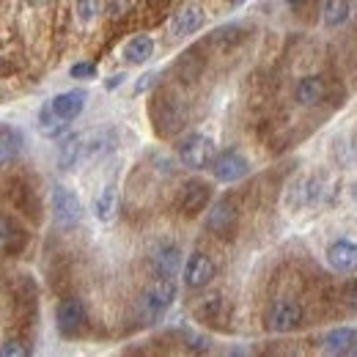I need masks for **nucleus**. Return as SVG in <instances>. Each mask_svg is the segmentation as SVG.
Here are the masks:
<instances>
[{
	"mask_svg": "<svg viewBox=\"0 0 357 357\" xmlns=\"http://www.w3.org/2000/svg\"><path fill=\"white\" fill-rule=\"evenodd\" d=\"M176 280L174 278H157L143 294H140V303H137V316L143 324H157L165 313L171 311V305L176 303Z\"/></svg>",
	"mask_w": 357,
	"mask_h": 357,
	"instance_id": "f257e3e1",
	"label": "nucleus"
},
{
	"mask_svg": "<svg viewBox=\"0 0 357 357\" xmlns=\"http://www.w3.org/2000/svg\"><path fill=\"white\" fill-rule=\"evenodd\" d=\"M330 195V181L324 176H303L297 178L289 192H286V204L291 209H305V206H321L327 204Z\"/></svg>",
	"mask_w": 357,
	"mask_h": 357,
	"instance_id": "f03ea898",
	"label": "nucleus"
},
{
	"mask_svg": "<svg viewBox=\"0 0 357 357\" xmlns=\"http://www.w3.org/2000/svg\"><path fill=\"white\" fill-rule=\"evenodd\" d=\"M215 140L204 132H192L187 135L181 143H178V162L190 171H204L212 165L215 160Z\"/></svg>",
	"mask_w": 357,
	"mask_h": 357,
	"instance_id": "7ed1b4c3",
	"label": "nucleus"
},
{
	"mask_svg": "<svg viewBox=\"0 0 357 357\" xmlns=\"http://www.w3.org/2000/svg\"><path fill=\"white\" fill-rule=\"evenodd\" d=\"M303 319H305V311H303V305L297 300L280 297L264 313V327H267L269 333L283 335V333H294L303 324Z\"/></svg>",
	"mask_w": 357,
	"mask_h": 357,
	"instance_id": "20e7f679",
	"label": "nucleus"
},
{
	"mask_svg": "<svg viewBox=\"0 0 357 357\" xmlns=\"http://www.w3.org/2000/svg\"><path fill=\"white\" fill-rule=\"evenodd\" d=\"M52 220L61 225V228H75L83 218V204L77 198L75 190H69L66 184H55L52 187Z\"/></svg>",
	"mask_w": 357,
	"mask_h": 357,
	"instance_id": "39448f33",
	"label": "nucleus"
},
{
	"mask_svg": "<svg viewBox=\"0 0 357 357\" xmlns=\"http://www.w3.org/2000/svg\"><path fill=\"white\" fill-rule=\"evenodd\" d=\"M86 321H89V311H86L83 300L66 297V300L58 303V308H55V324H58V333H61L63 338L80 335L83 327H86Z\"/></svg>",
	"mask_w": 357,
	"mask_h": 357,
	"instance_id": "423d86ee",
	"label": "nucleus"
},
{
	"mask_svg": "<svg viewBox=\"0 0 357 357\" xmlns=\"http://www.w3.org/2000/svg\"><path fill=\"white\" fill-rule=\"evenodd\" d=\"M209 171H212V176L218 178V181H223V184H234V181H242V178L250 174V162H248V157H245L242 151L228 149V151L215 154V160H212Z\"/></svg>",
	"mask_w": 357,
	"mask_h": 357,
	"instance_id": "0eeeda50",
	"label": "nucleus"
},
{
	"mask_svg": "<svg viewBox=\"0 0 357 357\" xmlns=\"http://www.w3.org/2000/svg\"><path fill=\"white\" fill-rule=\"evenodd\" d=\"M206 228H209L215 236H220V239L234 236V231H236V204H234L231 198L215 201V206H212L209 215H206Z\"/></svg>",
	"mask_w": 357,
	"mask_h": 357,
	"instance_id": "6e6552de",
	"label": "nucleus"
},
{
	"mask_svg": "<svg viewBox=\"0 0 357 357\" xmlns=\"http://www.w3.org/2000/svg\"><path fill=\"white\" fill-rule=\"evenodd\" d=\"M324 256H327V264L335 269V272H341V275L357 272V242L349 239V236L330 242L327 250H324Z\"/></svg>",
	"mask_w": 357,
	"mask_h": 357,
	"instance_id": "1a4fd4ad",
	"label": "nucleus"
},
{
	"mask_svg": "<svg viewBox=\"0 0 357 357\" xmlns=\"http://www.w3.org/2000/svg\"><path fill=\"white\" fill-rule=\"evenodd\" d=\"M212 201V187L201 178H190L184 187H181V195H178V209L184 215H198L206 209V204Z\"/></svg>",
	"mask_w": 357,
	"mask_h": 357,
	"instance_id": "9d476101",
	"label": "nucleus"
},
{
	"mask_svg": "<svg viewBox=\"0 0 357 357\" xmlns=\"http://www.w3.org/2000/svg\"><path fill=\"white\" fill-rule=\"evenodd\" d=\"M215 272H218V267L206 253H192L184 261V286L187 289H204L212 283Z\"/></svg>",
	"mask_w": 357,
	"mask_h": 357,
	"instance_id": "9b49d317",
	"label": "nucleus"
},
{
	"mask_svg": "<svg viewBox=\"0 0 357 357\" xmlns=\"http://www.w3.org/2000/svg\"><path fill=\"white\" fill-rule=\"evenodd\" d=\"M204 22H206L204 8H201V6H195V3H190V6L178 8L176 14H174V20H171L168 31H171V36H174V39H184V36L198 33V31L204 28Z\"/></svg>",
	"mask_w": 357,
	"mask_h": 357,
	"instance_id": "f8f14e48",
	"label": "nucleus"
},
{
	"mask_svg": "<svg viewBox=\"0 0 357 357\" xmlns=\"http://www.w3.org/2000/svg\"><path fill=\"white\" fill-rule=\"evenodd\" d=\"M86 102H89V91L83 89H72V91H63L58 96H52L47 105L52 107V113L63 121H75L83 110H86Z\"/></svg>",
	"mask_w": 357,
	"mask_h": 357,
	"instance_id": "ddd939ff",
	"label": "nucleus"
},
{
	"mask_svg": "<svg viewBox=\"0 0 357 357\" xmlns=\"http://www.w3.org/2000/svg\"><path fill=\"white\" fill-rule=\"evenodd\" d=\"M321 349L327 355H355L357 352V330L355 327H335L321 335Z\"/></svg>",
	"mask_w": 357,
	"mask_h": 357,
	"instance_id": "4468645a",
	"label": "nucleus"
},
{
	"mask_svg": "<svg viewBox=\"0 0 357 357\" xmlns=\"http://www.w3.org/2000/svg\"><path fill=\"white\" fill-rule=\"evenodd\" d=\"M151 269L157 278H176L178 269H181V250L176 245H160L154 253H151Z\"/></svg>",
	"mask_w": 357,
	"mask_h": 357,
	"instance_id": "2eb2a0df",
	"label": "nucleus"
},
{
	"mask_svg": "<svg viewBox=\"0 0 357 357\" xmlns=\"http://www.w3.org/2000/svg\"><path fill=\"white\" fill-rule=\"evenodd\" d=\"M324 96H327V83H324L319 75H308V77H303V80L294 86V99H297V105H303V107H316V105H321Z\"/></svg>",
	"mask_w": 357,
	"mask_h": 357,
	"instance_id": "dca6fc26",
	"label": "nucleus"
},
{
	"mask_svg": "<svg viewBox=\"0 0 357 357\" xmlns=\"http://www.w3.org/2000/svg\"><path fill=\"white\" fill-rule=\"evenodd\" d=\"M91 209H93V218H96L99 223H110V220L116 218V212H119V192H116V184H105V187L96 192Z\"/></svg>",
	"mask_w": 357,
	"mask_h": 357,
	"instance_id": "f3484780",
	"label": "nucleus"
},
{
	"mask_svg": "<svg viewBox=\"0 0 357 357\" xmlns=\"http://www.w3.org/2000/svg\"><path fill=\"white\" fill-rule=\"evenodd\" d=\"M22 248H25V231L14 223V220L0 218V256L20 253Z\"/></svg>",
	"mask_w": 357,
	"mask_h": 357,
	"instance_id": "a211bd4d",
	"label": "nucleus"
},
{
	"mask_svg": "<svg viewBox=\"0 0 357 357\" xmlns=\"http://www.w3.org/2000/svg\"><path fill=\"white\" fill-rule=\"evenodd\" d=\"M116 149V132L113 130H102V132L91 135L89 140H83V157L86 160H102Z\"/></svg>",
	"mask_w": 357,
	"mask_h": 357,
	"instance_id": "6ab92c4d",
	"label": "nucleus"
},
{
	"mask_svg": "<svg viewBox=\"0 0 357 357\" xmlns=\"http://www.w3.org/2000/svg\"><path fill=\"white\" fill-rule=\"evenodd\" d=\"M20 151H22V132L17 127L0 124V168L14 162Z\"/></svg>",
	"mask_w": 357,
	"mask_h": 357,
	"instance_id": "aec40b11",
	"label": "nucleus"
},
{
	"mask_svg": "<svg viewBox=\"0 0 357 357\" xmlns=\"http://www.w3.org/2000/svg\"><path fill=\"white\" fill-rule=\"evenodd\" d=\"M121 55H124V61H127V63L140 66V63H146V61L154 55V39H151V36H146V33L132 36V39L124 45Z\"/></svg>",
	"mask_w": 357,
	"mask_h": 357,
	"instance_id": "412c9836",
	"label": "nucleus"
},
{
	"mask_svg": "<svg viewBox=\"0 0 357 357\" xmlns=\"http://www.w3.org/2000/svg\"><path fill=\"white\" fill-rule=\"evenodd\" d=\"M80 160H83V137L66 135V137L61 140V146H58V165H61L63 171H72Z\"/></svg>",
	"mask_w": 357,
	"mask_h": 357,
	"instance_id": "4be33fe9",
	"label": "nucleus"
},
{
	"mask_svg": "<svg viewBox=\"0 0 357 357\" xmlns=\"http://www.w3.org/2000/svg\"><path fill=\"white\" fill-rule=\"evenodd\" d=\"M352 14V3L349 0H324L321 6V20L327 28H341Z\"/></svg>",
	"mask_w": 357,
	"mask_h": 357,
	"instance_id": "5701e85b",
	"label": "nucleus"
},
{
	"mask_svg": "<svg viewBox=\"0 0 357 357\" xmlns=\"http://www.w3.org/2000/svg\"><path fill=\"white\" fill-rule=\"evenodd\" d=\"M66 127H69V121L58 119V116L52 113V107H50V105L42 107V113H39V132L45 135V137L58 140V137H63V135H66Z\"/></svg>",
	"mask_w": 357,
	"mask_h": 357,
	"instance_id": "b1692460",
	"label": "nucleus"
},
{
	"mask_svg": "<svg viewBox=\"0 0 357 357\" xmlns=\"http://www.w3.org/2000/svg\"><path fill=\"white\" fill-rule=\"evenodd\" d=\"M333 157L338 165H352L357 162V137H338L333 143Z\"/></svg>",
	"mask_w": 357,
	"mask_h": 357,
	"instance_id": "393cba45",
	"label": "nucleus"
},
{
	"mask_svg": "<svg viewBox=\"0 0 357 357\" xmlns=\"http://www.w3.org/2000/svg\"><path fill=\"white\" fill-rule=\"evenodd\" d=\"M75 14L83 25H89L102 14V0H75Z\"/></svg>",
	"mask_w": 357,
	"mask_h": 357,
	"instance_id": "a878e982",
	"label": "nucleus"
},
{
	"mask_svg": "<svg viewBox=\"0 0 357 357\" xmlns=\"http://www.w3.org/2000/svg\"><path fill=\"white\" fill-rule=\"evenodd\" d=\"M28 355H33V349L28 344H22V341H14V338L0 347V357H28Z\"/></svg>",
	"mask_w": 357,
	"mask_h": 357,
	"instance_id": "bb28decb",
	"label": "nucleus"
},
{
	"mask_svg": "<svg viewBox=\"0 0 357 357\" xmlns=\"http://www.w3.org/2000/svg\"><path fill=\"white\" fill-rule=\"evenodd\" d=\"M69 75H72L75 80H91V77H96V63L80 61V63H75V66L69 69Z\"/></svg>",
	"mask_w": 357,
	"mask_h": 357,
	"instance_id": "cd10ccee",
	"label": "nucleus"
},
{
	"mask_svg": "<svg viewBox=\"0 0 357 357\" xmlns=\"http://www.w3.org/2000/svg\"><path fill=\"white\" fill-rule=\"evenodd\" d=\"M154 80H157V75L154 72H149V75H143L137 83H135V93H143V91H149L154 86Z\"/></svg>",
	"mask_w": 357,
	"mask_h": 357,
	"instance_id": "c85d7f7f",
	"label": "nucleus"
},
{
	"mask_svg": "<svg viewBox=\"0 0 357 357\" xmlns=\"http://www.w3.org/2000/svg\"><path fill=\"white\" fill-rule=\"evenodd\" d=\"M347 305L352 308V311L357 313V280L349 286V291H347Z\"/></svg>",
	"mask_w": 357,
	"mask_h": 357,
	"instance_id": "c756f323",
	"label": "nucleus"
},
{
	"mask_svg": "<svg viewBox=\"0 0 357 357\" xmlns=\"http://www.w3.org/2000/svg\"><path fill=\"white\" fill-rule=\"evenodd\" d=\"M127 80V75H113L110 80H107V89H116V86H121Z\"/></svg>",
	"mask_w": 357,
	"mask_h": 357,
	"instance_id": "7c9ffc66",
	"label": "nucleus"
},
{
	"mask_svg": "<svg viewBox=\"0 0 357 357\" xmlns=\"http://www.w3.org/2000/svg\"><path fill=\"white\" fill-rule=\"evenodd\" d=\"M25 3H28V6H36V8H39V6H47L50 0H25Z\"/></svg>",
	"mask_w": 357,
	"mask_h": 357,
	"instance_id": "2f4dec72",
	"label": "nucleus"
},
{
	"mask_svg": "<svg viewBox=\"0 0 357 357\" xmlns=\"http://www.w3.org/2000/svg\"><path fill=\"white\" fill-rule=\"evenodd\" d=\"M349 192H352V201H355V206H357V181L352 184V190H349Z\"/></svg>",
	"mask_w": 357,
	"mask_h": 357,
	"instance_id": "473e14b6",
	"label": "nucleus"
},
{
	"mask_svg": "<svg viewBox=\"0 0 357 357\" xmlns=\"http://www.w3.org/2000/svg\"><path fill=\"white\" fill-rule=\"evenodd\" d=\"M286 3H291V6H297V3H303V0H286Z\"/></svg>",
	"mask_w": 357,
	"mask_h": 357,
	"instance_id": "72a5a7b5",
	"label": "nucleus"
}]
</instances>
